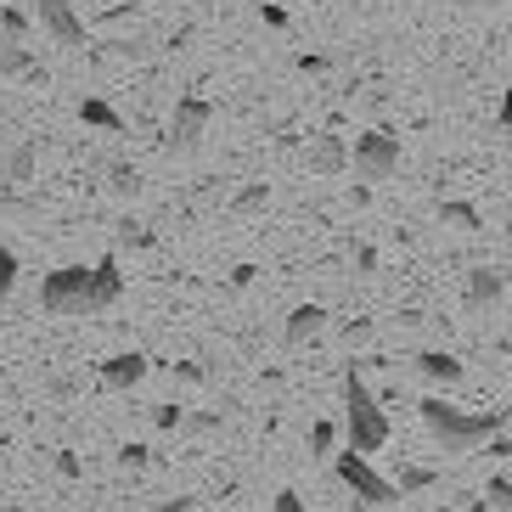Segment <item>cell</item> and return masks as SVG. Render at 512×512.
<instances>
[{
	"label": "cell",
	"instance_id": "cell-1",
	"mask_svg": "<svg viewBox=\"0 0 512 512\" xmlns=\"http://www.w3.org/2000/svg\"><path fill=\"white\" fill-rule=\"evenodd\" d=\"M119 293H124L119 265L102 259V265H62V271H51L46 287H40V304H46L51 316H96Z\"/></svg>",
	"mask_w": 512,
	"mask_h": 512
},
{
	"label": "cell",
	"instance_id": "cell-2",
	"mask_svg": "<svg viewBox=\"0 0 512 512\" xmlns=\"http://www.w3.org/2000/svg\"><path fill=\"white\" fill-rule=\"evenodd\" d=\"M417 411H422V428H428V439H434L439 451H451V456L484 445V439H490V428H501V417H467V411L445 406L439 394L417 400Z\"/></svg>",
	"mask_w": 512,
	"mask_h": 512
},
{
	"label": "cell",
	"instance_id": "cell-3",
	"mask_svg": "<svg viewBox=\"0 0 512 512\" xmlns=\"http://www.w3.org/2000/svg\"><path fill=\"white\" fill-rule=\"evenodd\" d=\"M344 406H349V451L355 456L383 451V445H389V417H383V406L372 400L366 377H355V372L344 377Z\"/></svg>",
	"mask_w": 512,
	"mask_h": 512
},
{
	"label": "cell",
	"instance_id": "cell-4",
	"mask_svg": "<svg viewBox=\"0 0 512 512\" xmlns=\"http://www.w3.org/2000/svg\"><path fill=\"white\" fill-rule=\"evenodd\" d=\"M349 169H355L361 181H389L394 169H400V141L383 136V130L361 136V141H355V152H349Z\"/></svg>",
	"mask_w": 512,
	"mask_h": 512
},
{
	"label": "cell",
	"instance_id": "cell-5",
	"mask_svg": "<svg viewBox=\"0 0 512 512\" xmlns=\"http://www.w3.org/2000/svg\"><path fill=\"white\" fill-rule=\"evenodd\" d=\"M338 479H344L361 501H372V507H383V501H400V490H394V484L383 479V473H377V467L366 462V456H355V451L338 456Z\"/></svg>",
	"mask_w": 512,
	"mask_h": 512
},
{
	"label": "cell",
	"instance_id": "cell-6",
	"mask_svg": "<svg viewBox=\"0 0 512 512\" xmlns=\"http://www.w3.org/2000/svg\"><path fill=\"white\" fill-rule=\"evenodd\" d=\"M203 130H209V102H203V96H186V102H175V119H169L164 147L169 152H192L197 141H203Z\"/></svg>",
	"mask_w": 512,
	"mask_h": 512
},
{
	"label": "cell",
	"instance_id": "cell-7",
	"mask_svg": "<svg viewBox=\"0 0 512 512\" xmlns=\"http://www.w3.org/2000/svg\"><path fill=\"white\" fill-rule=\"evenodd\" d=\"M34 17L57 46H85V23L74 17V0H34Z\"/></svg>",
	"mask_w": 512,
	"mask_h": 512
},
{
	"label": "cell",
	"instance_id": "cell-8",
	"mask_svg": "<svg viewBox=\"0 0 512 512\" xmlns=\"http://www.w3.org/2000/svg\"><path fill=\"white\" fill-rule=\"evenodd\" d=\"M467 304H473V310H501V304H507V271H501V265L467 271Z\"/></svg>",
	"mask_w": 512,
	"mask_h": 512
},
{
	"label": "cell",
	"instance_id": "cell-9",
	"mask_svg": "<svg viewBox=\"0 0 512 512\" xmlns=\"http://www.w3.org/2000/svg\"><path fill=\"white\" fill-rule=\"evenodd\" d=\"M147 372H152L147 355H113V361H102V383H107V389H136Z\"/></svg>",
	"mask_w": 512,
	"mask_h": 512
},
{
	"label": "cell",
	"instance_id": "cell-10",
	"mask_svg": "<svg viewBox=\"0 0 512 512\" xmlns=\"http://www.w3.org/2000/svg\"><path fill=\"white\" fill-rule=\"evenodd\" d=\"M321 332H327V310L321 304H299L287 316V344H304V338H321Z\"/></svg>",
	"mask_w": 512,
	"mask_h": 512
},
{
	"label": "cell",
	"instance_id": "cell-11",
	"mask_svg": "<svg viewBox=\"0 0 512 512\" xmlns=\"http://www.w3.org/2000/svg\"><path fill=\"white\" fill-rule=\"evenodd\" d=\"M310 169H316V175H338V169H349L344 141H338V136H316V141H310Z\"/></svg>",
	"mask_w": 512,
	"mask_h": 512
},
{
	"label": "cell",
	"instance_id": "cell-12",
	"mask_svg": "<svg viewBox=\"0 0 512 512\" xmlns=\"http://www.w3.org/2000/svg\"><path fill=\"white\" fill-rule=\"evenodd\" d=\"M417 372L434 377V383H462V361H456V355H439V349L417 355Z\"/></svg>",
	"mask_w": 512,
	"mask_h": 512
},
{
	"label": "cell",
	"instance_id": "cell-13",
	"mask_svg": "<svg viewBox=\"0 0 512 512\" xmlns=\"http://www.w3.org/2000/svg\"><path fill=\"white\" fill-rule=\"evenodd\" d=\"M79 119H85V124H102V130H124L119 113H113L107 102H85V107H79Z\"/></svg>",
	"mask_w": 512,
	"mask_h": 512
},
{
	"label": "cell",
	"instance_id": "cell-14",
	"mask_svg": "<svg viewBox=\"0 0 512 512\" xmlns=\"http://www.w3.org/2000/svg\"><path fill=\"white\" fill-rule=\"evenodd\" d=\"M394 490H400V496H406V490H422V484H434V473H428V467H400V479H389Z\"/></svg>",
	"mask_w": 512,
	"mask_h": 512
},
{
	"label": "cell",
	"instance_id": "cell-15",
	"mask_svg": "<svg viewBox=\"0 0 512 512\" xmlns=\"http://www.w3.org/2000/svg\"><path fill=\"white\" fill-rule=\"evenodd\" d=\"M439 220H451V226H462V231H479V214L467 209V203H445V209H439Z\"/></svg>",
	"mask_w": 512,
	"mask_h": 512
},
{
	"label": "cell",
	"instance_id": "cell-16",
	"mask_svg": "<svg viewBox=\"0 0 512 512\" xmlns=\"http://www.w3.org/2000/svg\"><path fill=\"white\" fill-rule=\"evenodd\" d=\"M12 282H17V254L6 248V242H0V299L12 293Z\"/></svg>",
	"mask_w": 512,
	"mask_h": 512
},
{
	"label": "cell",
	"instance_id": "cell-17",
	"mask_svg": "<svg viewBox=\"0 0 512 512\" xmlns=\"http://www.w3.org/2000/svg\"><path fill=\"white\" fill-rule=\"evenodd\" d=\"M29 68V51L23 46H0V74H23Z\"/></svg>",
	"mask_w": 512,
	"mask_h": 512
},
{
	"label": "cell",
	"instance_id": "cell-18",
	"mask_svg": "<svg viewBox=\"0 0 512 512\" xmlns=\"http://www.w3.org/2000/svg\"><path fill=\"white\" fill-rule=\"evenodd\" d=\"M113 192H119V197H136V192H141V175H136V169H113Z\"/></svg>",
	"mask_w": 512,
	"mask_h": 512
},
{
	"label": "cell",
	"instance_id": "cell-19",
	"mask_svg": "<svg viewBox=\"0 0 512 512\" xmlns=\"http://www.w3.org/2000/svg\"><path fill=\"white\" fill-rule=\"evenodd\" d=\"M181 428H192V434H214L220 417H214V411H197V417H181Z\"/></svg>",
	"mask_w": 512,
	"mask_h": 512
},
{
	"label": "cell",
	"instance_id": "cell-20",
	"mask_svg": "<svg viewBox=\"0 0 512 512\" xmlns=\"http://www.w3.org/2000/svg\"><path fill=\"white\" fill-rule=\"evenodd\" d=\"M310 451H316V456L332 451V422H316V428H310Z\"/></svg>",
	"mask_w": 512,
	"mask_h": 512
},
{
	"label": "cell",
	"instance_id": "cell-21",
	"mask_svg": "<svg viewBox=\"0 0 512 512\" xmlns=\"http://www.w3.org/2000/svg\"><path fill=\"white\" fill-rule=\"evenodd\" d=\"M29 169H34V147H23L12 158V181H29Z\"/></svg>",
	"mask_w": 512,
	"mask_h": 512
},
{
	"label": "cell",
	"instance_id": "cell-22",
	"mask_svg": "<svg viewBox=\"0 0 512 512\" xmlns=\"http://www.w3.org/2000/svg\"><path fill=\"white\" fill-rule=\"evenodd\" d=\"M181 417H186L181 406H158V411H152V422H158V428H181Z\"/></svg>",
	"mask_w": 512,
	"mask_h": 512
},
{
	"label": "cell",
	"instance_id": "cell-23",
	"mask_svg": "<svg viewBox=\"0 0 512 512\" xmlns=\"http://www.w3.org/2000/svg\"><path fill=\"white\" fill-rule=\"evenodd\" d=\"M490 501H496V507H501V512H507V501H512V484H507V473H501V479H496V484H490Z\"/></svg>",
	"mask_w": 512,
	"mask_h": 512
},
{
	"label": "cell",
	"instance_id": "cell-24",
	"mask_svg": "<svg viewBox=\"0 0 512 512\" xmlns=\"http://www.w3.org/2000/svg\"><path fill=\"white\" fill-rule=\"evenodd\" d=\"M276 512H310V507H304V501L293 496V490H282V496H276Z\"/></svg>",
	"mask_w": 512,
	"mask_h": 512
},
{
	"label": "cell",
	"instance_id": "cell-25",
	"mask_svg": "<svg viewBox=\"0 0 512 512\" xmlns=\"http://www.w3.org/2000/svg\"><path fill=\"white\" fill-rule=\"evenodd\" d=\"M259 203H265V186H254V192H242V197H237V209H242V214L259 209Z\"/></svg>",
	"mask_w": 512,
	"mask_h": 512
},
{
	"label": "cell",
	"instance_id": "cell-26",
	"mask_svg": "<svg viewBox=\"0 0 512 512\" xmlns=\"http://www.w3.org/2000/svg\"><path fill=\"white\" fill-rule=\"evenodd\" d=\"M451 6H462V12H490V6H507V0H451Z\"/></svg>",
	"mask_w": 512,
	"mask_h": 512
},
{
	"label": "cell",
	"instance_id": "cell-27",
	"mask_svg": "<svg viewBox=\"0 0 512 512\" xmlns=\"http://www.w3.org/2000/svg\"><path fill=\"white\" fill-rule=\"evenodd\" d=\"M467 512H490V501H473V507H467Z\"/></svg>",
	"mask_w": 512,
	"mask_h": 512
}]
</instances>
